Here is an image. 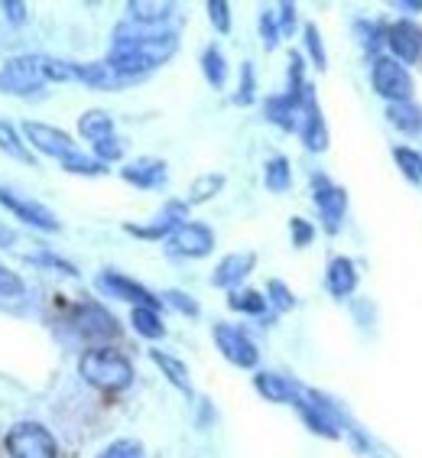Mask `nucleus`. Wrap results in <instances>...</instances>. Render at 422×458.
Instances as JSON below:
<instances>
[{
	"instance_id": "1",
	"label": "nucleus",
	"mask_w": 422,
	"mask_h": 458,
	"mask_svg": "<svg viewBox=\"0 0 422 458\" xmlns=\"http://www.w3.org/2000/svg\"><path fill=\"white\" fill-rule=\"evenodd\" d=\"M179 49L176 33H169L163 27H143V23H121L114 30V43L107 53V65L114 69L117 79L127 85L133 79H143L147 72L159 69L169 55Z\"/></svg>"
},
{
	"instance_id": "2",
	"label": "nucleus",
	"mask_w": 422,
	"mask_h": 458,
	"mask_svg": "<svg viewBox=\"0 0 422 458\" xmlns=\"http://www.w3.org/2000/svg\"><path fill=\"white\" fill-rule=\"evenodd\" d=\"M79 374L85 384L105 394H121L133 384V364L117 348H91L81 354Z\"/></svg>"
},
{
	"instance_id": "3",
	"label": "nucleus",
	"mask_w": 422,
	"mask_h": 458,
	"mask_svg": "<svg viewBox=\"0 0 422 458\" xmlns=\"http://www.w3.org/2000/svg\"><path fill=\"white\" fill-rule=\"evenodd\" d=\"M46 55H17L4 62L0 69V91L13 98H33L39 89H46Z\"/></svg>"
},
{
	"instance_id": "4",
	"label": "nucleus",
	"mask_w": 422,
	"mask_h": 458,
	"mask_svg": "<svg viewBox=\"0 0 422 458\" xmlns=\"http://www.w3.org/2000/svg\"><path fill=\"white\" fill-rule=\"evenodd\" d=\"M370 81L380 98H387L390 105H403L413 101V75L403 62H396L393 55H377L374 69H370Z\"/></svg>"
},
{
	"instance_id": "5",
	"label": "nucleus",
	"mask_w": 422,
	"mask_h": 458,
	"mask_svg": "<svg viewBox=\"0 0 422 458\" xmlns=\"http://www.w3.org/2000/svg\"><path fill=\"white\" fill-rule=\"evenodd\" d=\"M4 445L10 458H59V442L39 423H17L7 432Z\"/></svg>"
},
{
	"instance_id": "6",
	"label": "nucleus",
	"mask_w": 422,
	"mask_h": 458,
	"mask_svg": "<svg viewBox=\"0 0 422 458\" xmlns=\"http://www.w3.org/2000/svg\"><path fill=\"white\" fill-rule=\"evenodd\" d=\"M169 254L176 257H192V260H198V257H208L211 250H215V231L208 228V225H202V221H182L173 234H169Z\"/></svg>"
},
{
	"instance_id": "7",
	"label": "nucleus",
	"mask_w": 422,
	"mask_h": 458,
	"mask_svg": "<svg viewBox=\"0 0 422 458\" xmlns=\"http://www.w3.org/2000/svg\"><path fill=\"white\" fill-rule=\"evenodd\" d=\"M312 199H316L318 212H322L325 231L328 234H334V231L342 228L344 212H348V192H344L342 185H334L328 176L316 173V176H312Z\"/></svg>"
},
{
	"instance_id": "8",
	"label": "nucleus",
	"mask_w": 422,
	"mask_h": 458,
	"mask_svg": "<svg viewBox=\"0 0 422 458\" xmlns=\"http://www.w3.org/2000/svg\"><path fill=\"white\" fill-rule=\"evenodd\" d=\"M215 344H218V352L228 358L234 368H244V370H254L257 361H260V352H257V344L234 326H215Z\"/></svg>"
},
{
	"instance_id": "9",
	"label": "nucleus",
	"mask_w": 422,
	"mask_h": 458,
	"mask_svg": "<svg viewBox=\"0 0 422 458\" xmlns=\"http://www.w3.org/2000/svg\"><path fill=\"white\" fill-rule=\"evenodd\" d=\"M23 137H27L30 147H36L39 153H46V157L53 159H65L72 157V153L79 150L75 147V140H72L69 133L59 131V127H53V123H39V121H27L23 123Z\"/></svg>"
},
{
	"instance_id": "10",
	"label": "nucleus",
	"mask_w": 422,
	"mask_h": 458,
	"mask_svg": "<svg viewBox=\"0 0 422 458\" xmlns=\"http://www.w3.org/2000/svg\"><path fill=\"white\" fill-rule=\"evenodd\" d=\"M0 205H4L13 218H20L23 225H30V228L59 231V218H55L46 205L33 202V199H23V195H17V192H10V189H4V185H0Z\"/></svg>"
},
{
	"instance_id": "11",
	"label": "nucleus",
	"mask_w": 422,
	"mask_h": 458,
	"mask_svg": "<svg viewBox=\"0 0 422 458\" xmlns=\"http://www.w3.org/2000/svg\"><path fill=\"white\" fill-rule=\"evenodd\" d=\"M72 322H75V328H79L85 338H91V342H107V338L121 335L117 318L111 316L105 306H97V302H81V306L75 309Z\"/></svg>"
},
{
	"instance_id": "12",
	"label": "nucleus",
	"mask_w": 422,
	"mask_h": 458,
	"mask_svg": "<svg viewBox=\"0 0 422 458\" xmlns=\"http://www.w3.org/2000/svg\"><path fill=\"white\" fill-rule=\"evenodd\" d=\"M97 286H101L105 293H111V296H117V300L133 302V309L137 306H147V309L163 306V300H156L143 283L131 280V276H123V274H114V270H105V274L97 276Z\"/></svg>"
},
{
	"instance_id": "13",
	"label": "nucleus",
	"mask_w": 422,
	"mask_h": 458,
	"mask_svg": "<svg viewBox=\"0 0 422 458\" xmlns=\"http://www.w3.org/2000/svg\"><path fill=\"white\" fill-rule=\"evenodd\" d=\"M300 133H302L306 150H312V153H325L328 150V127H325V117H322V111H318V101H316V91H312V85L306 89V101H302Z\"/></svg>"
},
{
	"instance_id": "14",
	"label": "nucleus",
	"mask_w": 422,
	"mask_h": 458,
	"mask_svg": "<svg viewBox=\"0 0 422 458\" xmlns=\"http://www.w3.org/2000/svg\"><path fill=\"white\" fill-rule=\"evenodd\" d=\"M185 215H189V202H166V208L156 215V221H153V225H123V231H127V234H133V238L159 241V238H169V234L182 225Z\"/></svg>"
},
{
	"instance_id": "15",
	"label": "nucleus",
	"mask_w": 422,
	"mask_h": 458,
	"mask_svg": "<svg viewBox=\"0 0 422 458\" xmlns=\"http://www.w3.org/2000/svg\"><path fill=\"white\" fill-rule=\"evenodd\" d=\"M387 43L396 62H419L422 59V30L409 20H396L387 27Z\"/></svg>"
},
{
	"instance_id": "16",
	"label": "nucleus",
	"mask_w": 422,
	"mask_h": 458,
	"mask_svg": "<svg viewBox=\"0 0 422 458\" xmlns=\"http://www.w3.org/2000/svg\"><path fill=\"white\" fill-rule=\"evenodd\" d=\"M257 267V254L254 250H238V254H228L215 267V274H211V283L221 286V290H234L238 283H244V276L250 274Z\"/></svg>"
},
{
	"instance_id": "17",
	"label": "nucleus",
	"mask_w": 422,
	"mask_h": 458,
	"mask_svg": "<svg viewBox=\"0 0 422 458\" xmlns=\"http://www.w3.org/2000/svg\"><path fill=\"white\" fill-rule=\"evenodd\" d=\"M302 101H306V95L296 98V95H290V91L266 98V105H264L266 121L280 123L283 131H296V127H300V121H302Z\"/></svg>"
},
{
	"instance_id": "18",
	"label": "nucleus",
	"mask_w": 422,
	"mask_h": 458,
	"mask_svg": "<svg viewBox=\"0 0 422 458\" xmlns=\"http://www.w3.org/2000/svg\"><path fill=\"white\" fill-rule=\"evenodd\" d=\"M121 176L137 189H159L166 182V163L156 157H140L121 169Z\"/></svg>"
},
{
	"instance_id": "19",
	"label": "nucleus",
	"mask_w": 422,
	"mask_h": 458,
	"mask_svg": "<svg viewBox=\"0 0 422 458\" xmlns=\"http://www.w3.org/2000/svg\"><path fill=\"white\" fill-rule=\"evenodd\" d=\"M325 286L334 300H348L354 290H358V270L348 257H332L325 270Z\"/></svg>"
},
{
	"instance_id": "20",
	"label": "nucleus",
	"mask_w": 422,
	"mask_h": 458,
	"mask_svg": "<svg viewBox=\"0 0 422 458\" xmlns=\"http://www.w3.org/2000/svg\"><path fill=\"white\" fill-rule=\"evenodd\" d=\"M254 384L260 390V397L270 400V403H296V397H300V387L283 377V374H273V370H260Z\"/></svg>"
},
{
	"instance_id": "21",
	"label": "nucleus",
	"mask_w": 422,
	"mask_h": 458,
	"mask_svg": "<svg viewBox=\"0 0 422 458\" xmlns=\"http://www.w3.org/2000/svg\"><path fill=\"white\" fill-rule=\"evenodd\" d=\"M0 153H7L10 159H17L23 166H33L36 163V157L30 153L27 137H20L17 123H10V121H0Z\"/></svg>"
},
{
	"instance_id": "22",
	"label": "nucleus",
	"mask_w": 422,
	"mask_h": 458,
	"mask_svg": "<svg viewBox=\"0 0 422 458\" xmlns=\"http://www.w3.org/2000/svg\"><path fill=\"white\" fill-rule=\"evenodd\" d=\"M150 358H153V364L166 374V380L173 384V387H179L182 394H192V377H189V368L179 361L176 354H166V352H159V348H153Z\"/></svg>"
},
{
	"instance_id": "23",
	"label": "nucleus",
	"mask_w": 422,
	"mask_h": 458,
	"mask_svg": "<svg viewBox=\"0 0 422 458\" xmlns=\"http://www.w3.org/2000/svg\"><path fill=\"white\" fill-rule=\"evenodd\" d=\"M79 133L85 140L97 143V140H105V137H114V121H111L107 111L91 107V111H85V114L79 117Z\"/></svg>"
},
{
	"instance_id": "24",
	"label": "nucleus",
	"mask_w": 422,
	"mask_h": 458,
	"mask_svg": "<svg viewBox=\"0 0 422 458\" xmlns=\"http://www.w3.org/2000/svg\"><path fill=\"white\" fill-rule=\"evenodd\" d=\"M173 4H147V0H131L127 4V13H131L133 23H143V27H163L169 17H173Z\"/></svg>"
},
{
	"instance_id": "25",
	"label": "nucleus",
	"mask_w": 422,
	"mask_h": 458,
	"mask_svg": "<svg viewBox=\"0 0 422 458\" xmlns=\"http://www.w3.org/2000/svg\"><path fill=\"white\" fill-rule=\"evenodd\" d=\"M79 81L81 85H89V89H95V91H117L123 85L107 62H89V65H81Z\"/></svg>"
},
{
	"instance_id": "26",
	"label": "nucleus",
	"mask_w": 422,
	"mask_h": 458,
	"mask_svg": "<svg viewBox=\"0 0 422 458\" xmlns=\"http://www.w3.org/2000/svg\"><path fill=\"white\" fill-rule=\"evenodd\" d=\"M131 322H133V332L143 338H150V342L166 335V322H163V316H159V309L137 306L131 312Z\"/></svg>"
},
{
	"instance_id": "27",
	"label": "nucleus",
	"mask_w": 422,
	"mask_h": 458,
	"mask_svg": "<svg viewBox=\"0 0 422 458\" xmlns=\"http://www.w3.org/2000/svg\"><path fill=\"white\" fill-rule=\"evenodd\" d=\"M387 121L393 123L396 131L419 133L422 131V107L413 105V101H403V105H390L387 107Z\"/></svg>"
},
{
	"instance_id": "28",
	"label": "nucleus",
	"mask_w": 422,
	"mask_h": 458,
	"mask_svg": "<svg viewBox=\"0 0 422 458\" xmlns=\"http://www.w3.org/2000/svg\"><path fill=\"white\" fill-rule=\"evenodd\" d=\"M221 189H224V176H221V173H205V176H198L189 185V199H185V202L202 205V202H208V199H215Z\"/></svg>"
},
{
	"instance_id": "29",
	"label": "nucleus",
	"mask_w": 422,
	"mask_h": 458,
	"mask_svg": "<svg viewBox=\"0 0 422 458\" xmlns=\"http://www.w3.org/2000/svg\"><path fill=\"white\" fill-rule=\"evenodd\" d=\"M264 182H266V189H270V192H290V185H292L290 159H286V157L266 159V176H264Z\"/></svg>"
},
{
	"instance_id": "30",
	"label": "nucleus",
	"mask_w": 422,
	"mask_h": 458,
	"mask_svg": "<svg viewBox=\"0 0 422 458\" xmlns=\"http://www.w3.org/2000/svg\"><path fill=\"white\" fill-rule=\"evenodd\" d=\"M202 72L211 89H221V85H224V79H228V62H224L218 46H208L202 53Z\"/></svg>"
},
{
	"instance_id": "31",
	"label": "nucleus",
	"mask_w": 422,
	"mask_h": 458,
	"mask_svg": "<svg viewBox=\"0 0 422 458\" xmlns=\"http://www.w3.org/2000/svg\"><path fill=\"white\" fill-rule=\"evenodd\" d=\"M62 169H65V173H75V176H105L107 173V166L101 159L89 157V153H81V150H75L72 157L62 159Z\"/></svg>"
},
{
	"instance_id": "32",
	"label": "nucleus",
	"mask_w": 422,
	"mask_h": 458,
	"mask_svg": "<svg viewBox=\"0 0 422 458\" xmlns=\"http://www.w3.org/2000/svg\"><path fill=\"white\" fill-rule=\"evenodd\" d=\"M228 306L234 309V312H244V316H264L266 296H260L257 290H234L228 296Z\"/></svg>"
},
{
	"instance_id": "33",
	"label": "nucleus",
	"mask_w": 422,
	"mask_h": 458,
	"mask_svg": "<svg viewBox=\"0 0 422 458\" xmlns=\"http://www.w3.org/2000/svg\"><path fill=\"white\" fill-rule=\"evenodd\" d=\"M393 159H396V166H400V173H403L409 182H422V153L409 150V147H396Z\"/></svg>"
},
{
	"instance_id": "34",
	"label": "nucleus",
	"mask_w": 422,
	"mask_h": 458,
	"mask_svg": "<svg viewBox=\"0 0 422 458\" xmlns=\"http://www.w3.org/2000/svg\"><path fill=\"white\" fill-rule=\"evenodd\" d=\"M27 293V283L17 270H10V267H0V300H20Z\"/></svg>"
},
{
	"instance_id": "35",
	"label": "nucleus",
	"mask_w": 422,
	"mask_h": 458,
	"mask_svg": "<svg viewBox=\"0 0 422 458\" xmlns=\"http://www.w3.org/2000/svg\"><path fill=\"white\" fill-rule=\"evenodd\" d=\"M306 49H308V59L316 65L318 72H325V46H322V36H318L316 23H306Z\"/></svg>"
},
{
	"instance_id": "36",
	"label": "nucleus",
	"mask_w": 422,
	"mask_h": 458,
	"mask_svg": "<svg viewBox=\"0 0 422 458\" xmlns=\"http://www.w3.org/2000/svg\"><path fill=\"white\" fill-rule=\"evenodd\" d=\"M97 458H143V442L117 439V442H111L105 452H97Z\"/></svg>"
},
{
	"instance_id": "37",
	"label": "nucleus",
	"mask_w": 422,
	"mask_h": 458,
	"mask_svg": "<svg viewBox=\"0 0 422 458\" xmlns=\"http://www.w3.org/2000/svg\"><path fill=\"white\" fill-rule=\"evenodd\" d=\"M95 147V159H101V163H117V159H123V140H117V137H105V140L91 143Z\"/></svg>"
},
{
	"instance_id": "38",
	"label": "nucleus",
	"mask_w": 422,
	"mask_h": 458,
	"mask_svg": "<svg viewBox=\"0 0 422 458\" xmlns=\"http://www.w3.org/2000/svg\"><path fill=\"white\" fill-rule=\"evenodd\" d=\"M266 293H270L273 306L280 309V312H290V309L296 306V296H292L290 286H286L283 280H270V283H266Z\"/></svg>"
},
{
	"instance_id": "39",
	"label": "nucleus",
	"mask_w": 422,
	"mask_h": 458,
	"mask_svg": "<svg viewBox=\"0 0 422 458\" xmlns=\"http://www.w3.org/2000/svg\"><path fill=\"white\" fill-rule=\"evenodd\" d=\"M208 20L218 33H231V7L224 0H208Z\"/></svg>"
},
{
	"instance_id": "40",
	"label": "nucleus",
	"mask_w": 422,
	"mask_h": 458,
	"mask_svg": "<svg viewBox=\"0 0 422 458\" xmlns=\"http://www.w3.org/2000/svg\"><path fill=\"white\" fill-rule=\"evenodd\" d=\"M260 33H264L266 49H273L276 39H280V27H276V13H273V7H266L264 13H260Z\"/></svg>"
},
{
	"instance_id": "41",
	"label": "nucleus",
	"mask_w": 422,
	"mask_h": 458,
	"mask_svg": "<svg viewBox=\"0 0 422 458\" xmlns=\"http://www.w3.org/2000/svg\"><path fill=\"white\" fill-rule=\"evenodd\" d=\"M290 231H292V244L296 247H308L312 238H316V228H312L306 218H290Z\"/></svg>"
},
{
	"instance_id": "42",
	"label": "nucleus",
	"mask_w": 422,
	"mask_h": 458,
	"mask_svg": "<svg viewBox=\"0 0 422 458\" xmlns=\"http://www.w3.org/2000/svg\"><path fill=\"white\" fill-rule=\"evenodd\" d=\"M276 13V27H280V36H290L296 30V7L292 4H280V7H273Z\"/></svg>"
},
{
	"instance_id": "43",
	"label": "nucleus",
	"mask_w": 422,
	"mask_h": 458,
	"mask_svg": "<svg viewBox=\"0 0 422 458\" xmlns=\"http://www.w3.org/2000/svg\"><path fill=\"white\" fill-rule=\"evenodd\" d=\"M166 302L173 309H179V312H185V316H198V306H195V300H189V296H185V293H179V290H169Z\"/></svg>"
},
{
	"instance_id": "44",
	"label": "nucleus",
	"mask_w": 422,
	"mask_h": 458,
	"mask_svg": "<svg viewBox=\"0 0 422 458\" xmlns=\"http://www.w3.org/2000/svg\"><path fill=\"white\" fill-rule=\"evenodd\" d=\"M250 98H254V65H244V69H241L238 105H250Z\"/></svg>"
},
{
	"instance_id": "45",
	"label": "nucleus",
	"mask_w": 422,
	"mask_h": 458,
	"mask_svg": "<svg viewBox=\"0 0 422 458\" xmlns=\"http://www.w3.org/2000/svg\"><path fill=\"white\" fill-rule=\"evenodd\" d=\"M0 10H4V17L13 20V23H23V20H27V4H23V0H4Z\"/></svg>"
},
{
	"instance_id": "46",
	"label": "nucleus",
	"mask_w": 422,
	"mask_h": 458,
	"mask_svg": "<svg viewBox=\"0 0 422 458\" xmlns=\"http://www.w3.org/2000/svg\"><path fill=\"white\" fill-rule=\"evenodd\" d=\"M39 264H49V267H55L59 274H69V276H79V270L69 264V260H59V257H53V254H43V257H36Z\"/></svg>"
}]
</instances>
